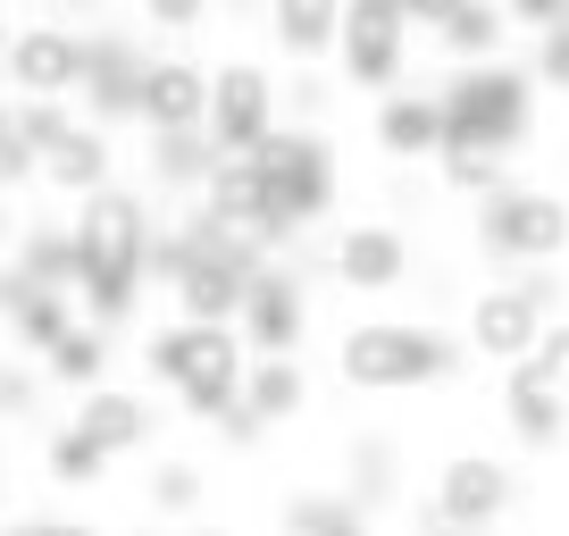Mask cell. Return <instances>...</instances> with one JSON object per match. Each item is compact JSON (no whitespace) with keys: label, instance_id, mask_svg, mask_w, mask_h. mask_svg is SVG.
Masks as SVG:
<instances>
[{"label":"cell","instance_id":"cell-27","mask_svg":"<svg viewBox=\"0 0 569 536\" xmlns=\"http://www.w3.org/2000/svg\"><path fill=\"white\" fill-rule=\"evenodd\" d=\"M101 469H109V453L68 419V428L51 436V478H59V486H101Z\"/></svg>","mask_w":569,"mask_h":536},{"label":"cell","instance_id":"cell-3","mask_svg":"<svg viewBox=\"0 0 569 536\" xmlns=\"http://www.w3.org/2000/svg\"><path fill=\"white\" fill-rule=\"evenodd\" d=\"M445 126H452V143H486V151H511L519 135H528V109H536V92H528V76L519 68H469V76H452L445 92Z\"/></svg>","mask_w":569,"mask_h":536},{"label":"cell","instance_id":"cell-32","mask_svg":"<svg viewBox=\"0 0 569 536\" xmlns=\"http://www.w3.org/2000/svg\"><path fill=\"white\" fill-rule=\"evenodd\" d=\"M536 360H545V377H552V386L569 394V319H552V327H545V344H536Z\"/></svg>","mask_w":569,"mask_h":536},{"label":"cell","instance_id":"cell-22","mask_svg":"<svg viewBox=\"0 0 569 536\" xmlns=\"http://www.w3.org/2000/svg\"><path fill=\"white\" fill-rule=\"evenodd\" d=\"M76 428H84L101 453H134V445H151V411H142L134 394H118V386H92V394H84V411H76Z\"/></svg>","mask_w":569,"mask_h":536},{"label":"cell","instance_id":"cell-10","mask_svg":"<svg viewBox=\"0 0 569 536\" xmlns=\"http://www.w3.org/2000/svg\"><path fill=\"white\" fill-rule=\"evenodd\" d=\"M469 344H478L486 360H502V369H519V360H536V344H545V310L519 286H486L478 302H469Z\"/></svg>","mask_w":569,"mask_h":536},{"label":"cell","instance_id":"cell-21","mask_svg":"<svg viewBox=\"0 0 569 536\" xmlns=\"http://www.w3.org/2000/svg\"><path fill=\"white\" fill-rule=\"evenodd\" d=\"M42 185H51V193L101 201L109 193V135H101V126H76L59 151H42Z\"/></svg>","mask_w":569,"mask_h":536},{"label":"cell","instance_id":"cell-26","mask_svg":"<svg viewBox=\"0 0 569 536\" xmlns=\"http://www.w3.org/2000/svg\"><path fill=\"white\" fill-rule=\"evenodd\" d=\"M445 185L452 193H478V201H495V193H511L502 185V151H486V143H445Z\"/></svg>","mask_w":569,"mask_h":536},{"label":"cell","instance_id":"cell-36","mask_svg":"<svg viewBox=\"0 0 569 536\" xmlns=\"http://www.w3.org/2000/svg\"><path fill=\"white\" fill-rule=\"evenodd\" d=\"M293 109H302V118H319V109H327V85H319V76H302V85H293Z\"/></svg>","mask_w":569,"mask_h":536},{"label":"cell","instance_id":"cell-29","mask_svg":"<svg viewBox=\"0 0 569 536\" xmlns=\"http://www.w3.org/2000/svg\"><path fill=\"white\" fill-rule=\"evenodd\" d=\"M151 503H160V512H193V503H201V469L193 461H168L160 478H151Z\"/></svg>","mask_w":569,"mask_h":536},{"label":"cell","instance_id":"cell-23","mask_svg":"<svg viewBox=\"0 0 569 536\" xmlns=\"http://www.w3.org/2000/svg\"><path fill=\"white\" fill-rule=\"evenodd\" d=\"M310 403V377L302 360H251V386H243V411L260 419V428H277V419H293Z\"/></svg>","mask_w":569,"mask_h":536},{"label":"cell","instance_id":"cell-5","mask_svg":"<svg viewBox=\"0 0 569 536\" xmlns=\"http://www.w3.org/2000/svg\"><path fill=\"white\" fill-rule=\"evenodd\" d=\"M478 244L495 260H519V268H552L569 244V210L552 193H495L478 210Z\"/></svg>","mask_w":569,"mask_h":536},{"label":"cell","instance_id":"cell-15","mask_svg":"<svg viewBox=\"0 0 569 536\" xmlns=\"http://www.w3.org/2000/svg\"><path fill=\"white\" fill-rule=\"evenodd\" d=\"M436 503H445L469 536H486V519H502V503H511V469H502L495 453H452L445 478H436Z\"/></svg>","mask_w":569,"mask_h":536},{"label":"cell","instance_id":"cell-2","mask_svg":"<svg viewBox=\"0 0 569 536\" xmlns=\"http://www.w3.org/2000/svg\"><path fill=\"white\" fill-rule=\"evenodd\" d=\"M461 360V344L436 336V327H410V319H369L336 344V369L343 386L360 394H402V386H427V377H445Z\"/></svg>","mask_w":569,"mask_h":536},{"label":"cell","instance_id":"cell-33","mask_svg":"<svg viewBox=\"0 0 569 536\" xmlns=\"http://www.w3.org/2000/svg\"><path fill=\"white\" fill-rule=\"evenodd\" d=\"M519 26H536V34H552V26H569V0H502Z\"/></svg>","mask_w":569,"mask_h":536},{"label":"cell","instance_id":"cell-19","mask_svg":"<svg viewBox=\"0 0 569 536\" xmlns=\"http://www.w3.org/2000/svg\"><path fill=\"white\" fill-rule=\"evenodd\" d=\"M343 18H352V0H268V26L293 59H327L343 51Z\"/></svg>","mask_w":569,"mask_h":536},{"label":"cell","instance_id":"cell-9","mask_svg":"<svg viewBox=\"0 0 569 536\" xmlns=\"http://www.w3.org/2000/svg\"><path fill=\"white\" fill-rule=\"evenodd\" d=\"M402 42H410V18L393 9V0H352V18H343V76L369 92H386L393 76H402Z\"/></svg>","mask_w":569,"mask_h":536},{"label":"cell","instance_id":"cell-28","mask_svg":"<svg viewBox=\"0 0 569 536\" xmlns=\"http://www.w3.org/2000/svg\"><path fill=\"white\" fill-rule=\"evenodd\" d=\"M101 360H109V344H101V327H76V336L68 344H59V353H51V377H59V386H84L92 394V377H101Z\"/></svg>","mask_w":569,"mask_h":536},{"label":"cell","instance_id":"cell-7","mask_svg":"<svg viewBox=\"0 0 569 536\" xmlns=\"http://www.w3.org/2000/svg\"><path fill=\"white\" fill-rule=\"evenodd\" d=\"M210 135L227 160H260L268 143H277V85H268L251 59H234V68H218V101H210Z\"/></svg>","mask_w":569,"mask_h":536},{"label":"cell","instance_id":"cell-20","mask_svg":"<svg viewBox=\"0 0 569 536\" xmlns=\"http://www.w3.org/2000/svg\"><path fill=\"white\" fill-rule=\"evenodd\" d=\"M76 327H84V319L68 310V294H59V286H26V277H9V336H18V344H34V353L51 360Z\"/></svg>","mask_w":569,"mask_h":536},{"label":"cell","instance_id":"cell-24","mask_svg":"<svg viewBox=\"0 0 569 536\" xmlns=\"http://www.w3.org/2000/svg\"><path fill=\"white\" fill-rule=\"evenodd\" d=\"M502 26H511V9H495V0H461L445 18V51L452 59H469V68H495V51H502Z\"/></svg>","mask_w":569,"mask_h":536},{"label":"cell","instance_id":"cell-14","mask_svg":"<svg viewBox=\"0 0 569 536\" xmlns=\"http://www.w3.org/2000/svg\"><path fill=\"white\" fill-rule=\"evenodd\" d=\"M336 277L352 294H386V286H402L410 277V244H402V227H386V218H360V227H343L336 235Z\"/></svg>","mask_w":569,"mask_h":536},{"label":"cell","instance_id":"cell-6","mask_svg":"<svg viewBox=\"0 0 569 536\" xmlns=\"http://www.w3.org/2000/svg\"><path fill=\"white\" fill-rule=\"evenodd\" d=\"M243 386H251V344L243 327H193V360H184L177 394L193 419H234L243 411Z\"/></svg>","mask_w":569,"mask_h":536},{"label":"cell","instance_id":"cell-30","mask_svg":"<svg viewBox=\"0 0 569 536\" xmlns=\"http://www.w3.org/2000/svg\"><path fill=\"white\" fill-rule=\"evenodd\" d=\"M528 76H545L552 92H569V26H552V34L536 42V68Z\"/></svg>","mask_w":569,"mask_h":536},{"label":"cell","instance_id":"cell-31","mask_svg":"<svg viewBox=\"0 0 569 536\" xmlns=\"http://www.w3.org/2000/svg\"><path fill=\"white\" fill-rule=\"evenodd\" d=\"M201 9H210V0H142V18H151V26H168V34H193V26H201Z\"/></svg>","mask_w":569,"mask_h":536},{"label":"cell","instance_id":"cell-34","mask_svg":"<svg viewBox=\"0 0 569 536\" xmlns=\"http://www.w3.org/2000/svg\"><path fill=\"white\" fill-rule=\"evenodd\" d=\"M519 294H528V302L545 310V319L561 310V277H552V268H528V277H519Z\"/></svg>","mask_w":569,"mask_h":536},{"label":"cell","instance_id":"cell-11","mask_svg":"<svg viewBox=\"0 0 569 536\" xmlns=\"http://www.w3.org/2000/svg\"><path fill=\"white\" fill-rule=\"evenodd\" d=\"M218 101V76L193 59H151V85H142V126L151 135H201Z\"/></svg>","mask_w":569,"mask_h":536},{"label":"cell","instance_id":"cell-1","mask_svg":"<svg viewBox=\"0 0 569 536\" xmlns=\"http://www.w3.org/2000/svg\"><path fill=\"white\" fill-rule=\"evenodd\" d=\"M76 260H84V319H92V327H118L126 310H134L151 260H160L151 210H142L126 185H109L101 201H84V210H76Z\"/></svg>","mask_w":569,"mask_h":536},{"label":"cell","instance_id":"cell-37","mask_svg":"<svg viewBox=\"0 0 569 536\" xmlns=\"http://www.w3.org/2000/svg\"><path fill=\"white\" fill-rule=\"evenodd\" d=\"M9 536H92V528H68V519H34V528H9Z\"/></svg>","mask_w":569,"mask_h":536},{"label":"cell","instance_id":"cell-4","mask_svg":"<svg viewBox=\"0 0 569 536\" xmlns=\"http://www.w3.org/2000/svg\"><path fill=\"white\" fill-rule=\"evenodd\" d=\"M260 177H268V244H284L293 227H310L336 201V160H327V143L310 126H284L260 151Z\"/></svg>","mask_w":569,"mask_h":536},{"label":"cell","instance_id":"cell-12","mask_svg":"<svg viewBox=\"0 0 569 536\" xmlns=\"http://www.w3.org/2000/svg\"><path fill=\"white\" fill-rule=\"evenodd\" d=\"M142 85H151V59H142L126 34H92V68H84V118H92V126L142 118Z\"/></svg>","mask_w":569,"mask_h":536},{"label":"cell","instance_id":"cell-8","mask_svg":"<svg viewBox=\"0 0 569 536\" xmlns=\"http://www.w3.org/2000/svg\"><path fill=\"white\" fill-rule=\"evenodd\" d=\"M84 68H92V42L68 34V26H26V34L9 42V85H18L26 101H68V92H84Z\"/></svg>","mask_w":569,"mask_h":536},{"label":"cell","instance_id":"cell-18","mask_svg":"<svg viewBox=\"0 0 569 536\" xmlns=\"http://www.w3.org/2000/svg\"><path fill=\"white\" fill-rule=\"evenodd\" d=\"M201 210L227 218V227L251 235V244H268V177H260V160H218V177H210V193H201Z\"/></svg>","mask_w":569,"mask_h":536},{"label":"cell","instance_id":"cell-13","mask_svg":"<svg viewBox=\"0 0 569 536\" xmlns=\"http://www.w3.org/2000/svg\"><path fill=\"white\" fill-rule=\"evenodd\" d=\"M302 327H310L302 286H293L284 268H260V277H251V302H243V344H251L260 360H293Z\"/></svg>","mask_w":569,"mask_h":536},{"label":"cell","instance_id":"cell-17","mask_svg":"<svg viewBox=\"0 0 569 536\" xmlns=\"http://www.w3.org/2000/svg\"><path fill=\"white\" fill-rule=\"evenodd\" d=\"M561 403H569V394L545 377V360H519V369L502 377V419H511V436H519V445H536V453L561 445V419H569Z\"/></svg>","mask_w":569,"mask_h":536},{"label":"cell","instance_id":"cell-25","mask_svg":"<svg viewBox=\"0 0 569 536\" xmlns=\"http://www.w3.org/2000/svg\"><path fill=\"white\" fill-rule=\"evenodd\" d=\"M284 528L293 536H369V519L352 512V495H293L284 503Z\"/></svg>","mask_w":569,"mask_h":536},{"label":"cell","instance_id":"cell-16","mask_svg":"<svg viewBox=\"0 0 569 536\" xmlns=\"http://www.w3.org/2000/svg\"><path fill=\"white\" fill-rule=\"evenodd\" d=\"M377 143H386L393 160H445V143H452L445 101H436V92H386V101H377Z\"/></svg>","mask_w":569,"mask_h":536},{"label":"cell","instance_id":"cell-35","mask_svg":"<svg viewBox=\"0 0 569 536\" xmlns=\"http://www.w3.org/2000/svg\"><path fill=\"white\" fill-rule=\"evenodd\" d=\"M393 9H402L410 26H436V34H445V18L461 9V0H393Z\"/></svg>","mask_w":569,"mask_h":536}]
</instances>
